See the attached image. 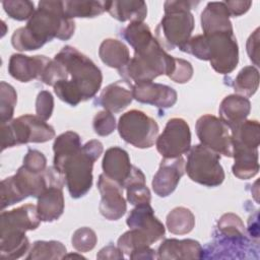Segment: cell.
Wrapping results in <instances>:
<instances>
[{"label":"cell","mask_w":260,"mask_h":260,"mask_svg":"<svg viewBox=\"0 0 260 260\" xmlns=\"http://www.w3.org/2000/svg\"><path fill=\"white\" fill-rule=\"evenodd\" d=\"M74 30L75 22L65 15L63 1H40L26 25L13 32L11 44L18 51H34L55 38L67 41Z\"/></svg>","instance_id":"6da1fadb"},{"label":"cell","mask_w":260,"mask_h":260,"mask_svg":"<svg viewBox=\"0 0 260 260\" xmlns=\"http://www.w3.org/2000/svg\"><path fill=\"white\" fill-rule=\"evenodd\" d=\"M65 67L70 79L60 80L54 86L57 96L70 106H77L95 95L103 81L100 68L76 48L65 46L55 55Z\"/></svg>","instance_id":"7a4b0ae2"},{"label":"cell","mask_w":260,"mask_h":260,"mask_svg":"<svg viewBox=\"0 0 260 260\" xmlns=\"http://www.w3.org/2000/svg\"><path fill=\"white\" fill-rule=\"evenodd\" d=\"M181 51L200 60L209 61L211 67L220 74L231 73L239 62V48L234 32L195 36L190 38Z\"/></svg>","instance_id":"3957f363"},{"label":"cell","mask_w":260,"mask_h":260,"mask_svg":"<svg viewBox=\"0 0 260 260\" xmlns=\"http://www.w3.org/2000/svg\"><path fill=\"white\" fill-rule=\"evenodd\" d=\"M103 150V144L92 139L70 155L54 160V168L63 176L72 198H80L90 190L92 167Z\"/></svg>","instance_id":"277c9868"},{"label":"cell","mask_w":260,"mask_h":260,"mask_svg":"<svg viewBox=\"0 0 260 260\" xmlns=\"http://www.w3.org/2000/svg\"><path fill=\"white\" fill-rule=\"evenodd\" d=\"M175 68V58L170 56L155 38L147 45L134 50V56L119 69L124 80L130 83L152 81L160 75H170Z\"/></svg>","instance_id":"5b68a950"},{"label":"cell","mask_w":260,"mask_h":260,"mask_svg":"<svg viewBox=\"0 0 260 260\" xmlns=\"http://www.w3.org/2000/svg\"><path fill=\"white\" fill-rule=\"evenodd\" d=\"M2 150L28 142L43 143L55 137L54 128L35 115H23L1 124Z\"/></svg>","instance_id":"8992f818"},{"label":"cell","mask_w":260,"mask_h":260,"mask_svg":"<svg viewBox=\"0 0 260 260\" xmlns=\"http://www.w3.org/2000/svg\"><path fill=\"white\" fill-rule=\"evenodd\" d=\"M219 160L218 153L202 144H197L189 149L185 170L193 182L216 187L224 180V172Z\"/></svg>","instance_id":"52a82bcc"},{"label":"cell","mask_w":260,"mask_h":260,"mask_svg":"<svg viewBox=\"0 0 260 260\" xmlns=\"http://www.w3.org/2000/svg\"><path fill=\"white\" fill-rule=\"evenodd\" d=\"M118 132L127 143L137 148H149L157 139L158 125L145 113L131 110L120 117Z\"/></svg>","instance_id":"ba28073f"},{"label":"cell","mask_w":260,"mask_h":260,"mask_svg":"<svg viewBox=\"0 0 260 260\" xmlns=\"http://www.w3.org/2000/svg\"><path fill=\"white\" fill-rule=\"evenodd\" d=\"M194 26V16L188 10L165 12L155 28V39L164 50H181L190 40Z\"/></svg>","instance_id":"9c48e42d"},{"label":"cell","mask_w":260,"mask_h":260,"mask_svg":"<svg viewBox=\"0 0 260 260\" xmlns=\"http://www.w3.org/2000/svg\"><path fill=\"white\" fill-rule=\"evenodd\" d=\"M196 134L202 145L219 155L233 157V140L231 130L219 118L203 115L196 122Z\"/></svg>","instance_id":"30bf717a"},{"label":"cell","mask_w":260,"mask_h":260,"mask_svg":"<svg viewBox=\"0 0 260 260\" xmlns=\"http://www.w3.org/2000/svg\"><path fill=\"white\" fill-rule=\"evenodd\" d=\"M40 222L37 205L24 204L9 211H2L0 215V240L24 239L25 233L36 230Z\"/></svg>","instance_id":"8fae6325"},{"label":"cell","mask_w":260,"mask_h":260,"mask_svg":"<svg viewBox=\"0 0 260 260\" xmlns=\"http://www.w3.org/2000/svg\"><path fill=\"white\" fill-rule=\"evenodd\" d=\"M156 149L164 158L182 156L191 147V132L184 119L172 118L155 141Z\"/></svg>","instance_id":"7c38bea8"},{"label":"cell","mask_w":260,"mask_h":260,"mask_svg":"<svg viewBox=\"0 0 260 260\" xmlns=\"http://www.w3.org/2000/svg\"><path fill=\"white\" fill-rule=\"evenodd\" d=\"M98 188L102 196L99 206L101 214L109 220L121 218L127 210L123 187L103 173L99 177Z\"/></svg>","instance_id":"4fadbf2b"},{"label":"cell","mask_w":260,"mask_h":260,"mask_svg":"<svg viewBox=\"0 0 260 260\" xmlns=\"http://www.w3.org/2000/svg\"><path fill=\"white\" fill-rule=\"evenodd\" d=\"M127 225L140 235L150 246L165 236L164 224L155 217L149 203L137 205L126 219Z\"/></svg>","instance_id":"5bb4252c"},{"label":"cell","mask_w":260,"mask_h":260,"mask_svg":"<svg viewBox=\"0 0 260 260\" xmlns=\"http://www.w3.org/2000/svg\"><path fill=\"white\" fill-rule=\"evenodd\" d=\"M185 173V160L182 156L164 158L154 175L151 185L159 197H167L175 191Z\"/></svg>","instance_id":"9a60e30c"},{"label":"cell","mask_w":260,"mask_h":260,"mask_svg":"<svg viewBox=\"0 0 260 260\" xmlns=\"http://www.w3.org/2000/svg\"><path fill=\"white\" fill-rule=\"evenodd\" d=\"M176 90L168 85L144 81L133 84V99L142 104L158 108H171L177 102Z\"/></svg>","instance_id":"2e32d148"},{"label":"cell","mask_w":260,"mask_h":260,"mask_svg":"<svg viewBox=\"0 0 260 260\" xmlns=\"http://www.w3.org/2000/svg\"><path fill=\"white\" fill-rule=\"evenodd\" d=\"M51 59L44 55L26 56L13 54L9 59L8 72L20 82H28L31 79H40Z\"/></svg>","instance_id":"e0dca14e"},{"label":"cell","mask_w":260,"mask_h":260,"mask_svg":"<svg viewBox=\"0 0 260 260\" xmlns=\"http://www.w3.org/2000/svg\"><path fill=\"white\" fill-rule=\"evenodd\" d=\"M102 167L104 174L119 183L123 188L131 177L134 169V166L130 162L128 152L117 146L106 150Z\"/></svg>","instance_id":"ac0fdd59"},{"label":"cell","mask_w":260,"mask_h":260,"mask_svg":"<svg viewBox=\"0 0 260 260\" xmlns=\"http://www.w3.org/2000/svg\"><path fill=\"white\" fill-rule=\"evenodd\" d=\"M133 100V84L118 80L106 86L100 95L99 104L111 113H118L127 108Z\"/></svg>","instance_id":"d6986e66"},{"label":"cell","mask_w":260,"mask_h":260,"mask_svg":"<svg viewBox=\"0 0 260 260\" xmlns=\"http://www.w3.org/2000/svg\"><path fill=\"white\" fill-rule=\"evenodd\" d=\"M158 259H201L203 248L200 243L192 240L166 239L158 247Z\"/></svg>","instance_id":"ffe728a7"},{"label":"cell","mask_w":260,"mask_h":260,"mask_svg":"<svg viewBox=\"0 0 260 260\" xmlns=\"http://www.w3.org/2000/svg\"><path fill=\"white\" fill-rule=\"evenodd\" d=\"M201 27L204 35L234 32L230 14L224 2H209L201 13Z\"/></svg>","instance_id":"44dd1931"},{"label":"cell","mask_w":260,"mask_h":260,"mask_svg":"<svg viewBox=\"0 0 260 260\" xmlns=\"http://www.w3.org/2000/svg\"><path fill=\"white\" fill-rule=\"evenodd\" d=\"M251 111L250 101L239 94L225 96L219 106V119L224 122L230 130L244 122Z\"/></svg>","instance_id":"7402d4cb"},{"label":"cell","mask_w":260,"mask_h":260,"mask_svg":"<svg viewBox=\"0 0 260 260\" xmlns=\"http://www.w3.org/2000/svg\"><path fill=\"white\" fill-rule=\"evenodd\" d=\"M63 186H51L39 198L37 211L42 221H54L64 211Z\"/></svg>","instance_id":"603a6c76"},{"label":"cell","mask_w":260,"mask_h":260,"mask_svg":"<svg viewBox=\"0 0 260 260\" xmlns=\"http://www.w3.org/2000/svg\"><path fill=\"white\" fill-rule=\"evenodd\" d=\"M233 157L235 162L232 171L237 178L248 180L258 174V148L233 145Z\"/></svg>","instance_id":"cb8c5ba5"},{"label":"cell","mask_w":260,"mask_h":260,"mask_svg":"<svg viewBox=\"0 0 260 260\" xmlns=\"http://www.w3.org/2000/svg\"><path fill=\"white\" fill-rule=\"evenodd\" d=\"M107 11L122 22H142L147 15V6L144 1H107Z\"/></svg>","instance_id":"d4e9b609"},{"label":"cell","mask_w":260,"mask_h":260,"mask_svg":"<svg viewBox=\"0 0 260 260\" xmlns=\"http://www.w3.org/2000/svg\"><path fill=\"white\" fill-rule=\"evenodd\" d=\"M99 55L101 60L109 67L121 69L130 60L129 50L126 45L116 39H106L102 42Z\"/></svg>","instance_id":"484cf974"},{"label":"cell","mask_w":260,"mask_h":260,"mask_svg":"<svg viewBox=\"0 0 260 260\" xmlns=\"http://www.w3.org/2000/svg\"><path fill=\"white\" fill-rule=\"evenodd\" d=\"M233 145L258 148L260 142V125L256 120H245L231 130Z\"/></svg>","instance_id":"4316f807"},{"label":"cell","mask_w":260,"mask_h":260,"mask_svg":"<svg viewBox=\"0 0 260 260\" xmlns=\"http://www.w3.org/2000/svg\"><path fill=\"white\" fill-rule=\"evenodd\" d=\"M63 11L71 19L94 17L107 11V1H63Z\"/></svg>","instance_id":"83f0119b"},{"label":"cell","mask_w":260,"mask_h":260,"mask_svg":"<svg viewBox=\"0 0 260 260\" xmlns=\"http://www.w3.org/2000/svg\"><path fill=\"white\" fill-rule=\"evenodd\" d=\"M167 228L175 235H185L190 233L195 225V216L186 207H176L167 216Z\"/></svg>","instance_id":"f1b7e54d"},{"label":"cell","mask_w":260,"mask_h":260,"mask_svg":"<svg viewBox=\"0 0 260 260\" xmlns=\"http://www.w3.org/2000/svg\"><path fill=\"white\" fill-rule=\"evenodd\" d=\"M66 247L58 241H37L25 257L27 260L36 259H63L66 255Z\"/></svg>","instance_id":"f546056e"},{"label":"cell","mask_w":260,"mask_h":260,"mask_svg":"<svg viewBox=\"0 0 260 260\" xmlns=\"http://www.w3.org/2000/svg\"><path fill=\"white\" fill-rule=\"evenodd\" d=\"M259 71L255 66L244 67L234 81L235 91L242 96H252L258 89Z\"/></svg>","instance_id":"4dcf8cb0"},{"label":"cell","mask_w":260,"mask_h":260,"mask_svg":"<svg viewBox=\"0 0 260 260\" xmlns=\"http://www.w3.org/2000/svg\"><path fill=\"white\" fill-rule=\"evenodd\" d=\"M123 38L134 49H139L153 40L149 26L142 22H130L122 31Z\"/></svg>","instance_id":"1f68e13d"},{"label":"cell","mask_w":260,"mask_h":260,"mask_svg":"<svg viewBox=\"0 0 260 260\" xmlns=\"http://www.w3.org/2000/svg\"><path fill=\"white\" fill-rule=\"evenodd\" d=\"M80 136L73 131H67L55 138L53 144L54 160L64 158L81 147Z\"/></svg>","instance_id":"d6a6232c"},{"label":"cell","mask_w":260,"mask_h":260,"mask_svg":"<svg viewBox=\"0 0 260 260\" xmlns=\"http://www.w3.org/2000/svg\"><path fill=\"white\" fill-rule=\"evenodd\" d=\"M217 235L231 238L241 239L245 238V226L242 219L234 213H224L217 221Z\"/></svg>","instance_id":"836d02e7"},{"label":"cell","mask_w":260,"mask_h":260,"mask_svg":"<svg viewBox=\"0 0 260 260\" xmlns=\"http://www.w3.org/2000/svg\"><path fill=\"white\" fill-rule=\"evenodd\" d=\"M17 102V93L14 87L5 81L0 83V121L5 124L11 121Z\"/></svg>","instance_id":"e575fe53"},{"label":"cell","mask_w":260,"mask_h":260,"mask_svg":"<svg viewBox=\"0 0 260 260\" xmlns=\"http://www.w3.org/2000/svg\"><path fill=\"white\" fill-rule=\"evenodd\" d=\"M2 5L9 17L19 21L29 19L36 11L34 2L27 0H5Z\"/></svg>","instance_id":"d590c367"},{"label":"cell","mask_w":260,"mask_h":260,"mask_svg":"<svg viewBox=\"0 0 260 260\" xmlns=\"http://www.w3.org/2000/svg\"><path fill=\"white\" fill-rule=\"evenodd\" d=\"M96 242H98V237L94 231L87 226L77 229L73 233L72 239H71L73 248L80 253H84L92 250L95 247Z\"/></svg>","instance_id":"8d00e7d4"},{"label":"cell","mask_w":260,"mask_h":260,"mask_svg":"<svg viewBox=\"0 0 260 260\" xmlns=\"http://www.w3.org/2000/svg\"><path fill=\"white\" fill-rule=\"evenodd\" d=\"M127 191V200L132 205H140L150 203L151 195L150 191L145 185V180L133 181L125 188Z\"/></svg>","instance_id":"74e56055"},{"label":"cell","mask_w":260,"mask_h":260,"mask_svg":"<svg viewBox=\"0 0 260 260\" xmlns=\"http://www.w3.org/2000/svg\"><path fill=\"white\" fill-rule=\"evenodd\" d=\"M94 132L100 136H108L114 132L116 128V119L113 113L109 111L99 112L92 120Z\"/></svg>","instance_id":"f35d334b"},{"label":"cell","mask_w":260,"mask_h":260,"mask_svg":"<svg viewBox=\"0 0 260 260\" xmlns=\"http://www.w3.org/2000/svg\"><path fill=\"white\" fill-rule=\"evenodd\" d=\"M1 209L4 210L6 207L13 205L14 203L23 200L19 191L15 187L12 177H8L1 182Z\"/></svg>","instance_id":"ab89813d"},{"label":"cell","mask_w":260,"mask_h":260,"mask_svg":"<svg viewBox=\"0 0 260 260\" xmlns=\"http://www.w3.org/2000/svg\"><path fill=\"white\" fill-rule=\"evenodd\" d=\"M54 109V98L52 93L48 90H43L39 92L36 100V112L37 116L47 121L52 116Z\"/></svg>","instance_id":"60d3db41"},{"label":"cell","mask_w":260,"mask_h":260,"mask_svg":"<svg viewBox=\"0 0 260 260\" xmlns=\"http://www.w3.org/2000/svg\"><path fill=\"white\" fill-rule=\"evenodd\" d=\"M193 76V67L190 62L181 58H175V68L169 77L177 83H186Z\"/></svg>","instance_id":"b9f144b4"},{"label":"cell","mask_w":260,"mask_h":260,"mask_svg":"<svg viewBox=\"0 0 260 260\" xmlns=\"http://www.w3.org/2000/svg\"><path fill=\"white\" fill-rule=\"evenodd\" d=\"M22 166L31 172L40 173L46 170L47 158L41 151L37 149H28L23 158Z\"/></svg>","instance_id":"7bdbcfd3"},{"label":"cell","mask_w":260,"mask_h":260,"mask_svg":"<svg viewBox=\"0 0 260 260\" xmlns=\"http://www.w3.org/2000/svg\"><path fill=\"white\" fill-rule=\"evenodd\" d=\"M247 53L250 57V60L256 65H259V28H256L255 31L249 37L247 41Z\"/></svg>","instance_id":"ee69618b"},{"label":"cell","mask_w":260,"mask_h":260,"mask_svg":"<svg viewBox=\"0 0 260 260\" xmlns=\"http://www.w3.org/2000/svg\"><path fill=\"white\" fill-rule=\"evenodd\" d=\"M230 16H240L246 13L252 5L251 1H225Z\"/></svg>","instance_id":"f6af8a7d"},{"label":"cell","mask_w":260,"mask_h":260,"mask_svg":"<svg viewBox=\"0 0 260 260\" xmlns=\"http://www.w3.org/2000/svg\"><path fill=\"white\" fill-rule=\"evenodd\" d=\"M199 2L195 1H166L164 4L165 12L188 10L190 11L193 7L198 5Z\"/></svg>","instance_id":"bcb514c9"},{"label":"cell","mask_w":260,"mask_h":260,"mask_svg":"<svg viewBox=\"0 0 260 260\" xmlns=\"http://www.w3.org/2000/svg\"><path fill=\"white\" fill-rule=\"evenodd\" d=\"M98 259H123V252L120 250L119 247H115L114 245L110 244L104 247L96 255Z\"/></svg>","instance_id":"7dc6e473"},{"label":"cell","mask_w":260,"mask_h":260,"mask_svg":"<svg viewBox=\"0 0 260 260\" xmlns=\"http://www.w3.org/2000/svg\"><path fill=\"white\" fill-rule=\"evenodd\" d=\"M129 257L131 259H155L157 258V255L155 254V251L153 249L149 247H144L133 251Z\"/></svg>","instance_id":"c3c4849f"},{"label":"cell","mask_w":260,"mask_h":260,"mask_svg":"<svg viewBox=\"0 0 260 260\" xmlns=\"http://www.w3.org/2000/svg\"><path fill=\"white\" fill-rule=\"evenodd\" d=\"M71 257H76V258H84L81 254H66L65 256H64V258H71Z\"/></svg>","instance_id":"681fc988"}]
</instances>
